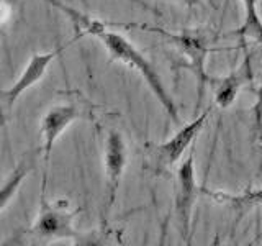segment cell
I'll list each match as a JSON object with an SVG mask.
<instances>
[{"label":"cell","instance_id":"cell-1","mask_svg":"<svg viewBox=\"0 0 262 246\" xmlns=\"http://www.w3.org/2000/svg\"><path fill=\"white\" fill-rule=\"evenodd\" d=\"M46 2L51 4L56 8H59L62 13H66V16H69L71 22L74 23V27H76L77 33H80L82 36H94L100 41L103 48L108 51L112 61H118L121 64L128 66V68L138 71L139 76H141L147 84V87L151 89L154 97L158 98L159 104L166 109L172 121L180 125V117H179L177 107H176L174 100H172V97L169 95V92L166 90V87H164V82H162L161 76L158 74V71H156L154 66L149 63V59H147L139 49H136V46L131 43L128 38L123 36L121 33L110 30L108 23H105L98 18H94V16H90L87 13H82L77 10V8L66 5L64 2H61V0H46Z\"/></svg>","mask_w":262,"mask_h":246},{"label":"cell","instance_id":"cell-2","mask_svg":"<svg viewBox=\"0 0 262 246\" xmlns=\"http://www.w3.org/2000/svg\"><path fill=\"white\" fill-rule=\"evenodd\" d=\"M117 25V23H113ZM117 27L121 28H139V30H146V31H152L156 35H161L166 39H169L170 45H174L180 53H182L188 63L184 64V68L190 69L193 72V76L196 79V104L195 109H199L203 97H205V89L207 86H211L213 77L205 69V63H207V57L215 53V51H225V49H231V48H213L211 45L218 39V35H215L211 30H205V28H182L180 33H170L164 28L159 27H149V25H143V23H120Z\"/></svg>","mask_w":262,"mask_h":246},{"label":"cell","instance_id":"cell-3","mask_svg":"<svg viewBox=\"0 0 262 246\" xmlns=\"http://www.w3.org/2000/svg\"><path fill=\"white\" fill-rule=\"evenodd\" d=\"M77 213H80V209L68 210V202L57 200L49 203L46 192H41L38 218L25 235L35 236L36 240H74V244H80L84 233L74 228Z\"/></svg>","mask_w":262,"mask_h":246},{"label":"cell","instance_id":"cell-4","mask_svg":"<svg viewBox=\"0 0 262 246\" xmlns=\"http://www.w3.org/2000/svg\"><path fill=\"white\" fill-rule=\"evenodd\" d=\"M211 113V109H207L202 112L195 120H192L187 125L180 127L177 133L169 138L167 141L161 145H152L147 150V158H149V169L156 176H161L162 172H167L170 168H174L180 161L182 154L190 148V145L202 133L203 127L207 125L208 115Z\"/></svg>","mask_w":262,"mask_h":246},{"label":"cell","instance_id":"cell-5","mask_svg":"<svg viewBox=\"0 0 262 246\" xmlns=\"http://www.w3.org/2000/svg\"><path fill=\"white\" fill-rule=\"evenodd\" d=\"M193 151L187 156L184 161H180L176 171V187H174V217L177 221L179 232L185 240L190 243L192 238V218L193 207L199 195V186L195 179V161Z\"/></svg>","mask_w":262,"mask_h":246},{"label":"cell","instance_id":"cell-6","mask_svg":"<svg viewBox=\"0 0 262 246\" xmlns=\"http://www.w3.org/2000/svg\"><path fill=\"white\" fill-rule=\"evenodd\" d=\"M128 162V151L125 138L117 130H108L103 143V166H105V200L103 215L108 217L121 184L123 172Z\"/></svg>","mask_w":262,"mask_h":246},{"label":"cell","instance_id":"cell-7","mask_svg":"<svg viewBox=\"0 0 262 246\" xmlns=\"http://www.w3.org/2000/svg\"><path fill=\"white\" fill-rule=\"evenodd\" d=\"M80 38H82V35H80V33H77V35L74 36L72 39L66 41L64 45L54 48L53 51H48V53H43V54H39V53L33 54L30 57L27 68L23 69L21 76L13 82V86L10 89H4L2 94H0L5 110H10L13 107V104L18 100L20 95L25 92V90H28L30 87L35 86L36 82H39V79H43V76H45L48 68H49V64H51L57 56H61L66 49H68L69 46H72Z\"/></svg>","mask_w":262,"mask_h":246},{"label":"cell","instance_id":"cell-8","mask_svg":"<svg viewBox=\"0 0 262 246\" xmlns=\"http://www.w3.org/2000/svg\"><path fill=\"white\" fill-rule=\"evenodd\" d=\"M80 118V110L74 104H59L51 107L43 120H41V136H43V161H45V172L43 179H48V168L49 158H51L53 146L57 141V138L62 135V131L68 128L74 120Z\"/></svg>","mask_w":262,"mask_h":246},{"label":"cell","instance_id":"cell-9","mask_svg":"<svg viewBox=\"0 0 262 246\" xmlns=\"http://www.w3.org/2000/svg\"><path fill=\"white\" fill-rule=\"evenodd\" d=\"M244 57L243 63L239 64V68L234 69L233 72H229L228 76L223 77H213L211 80V89L215 94V104L220 109H228L231 107L233 102L236 100L237 94L244 86H252V57L249 53L248 43L241 45Z\"/></svg>","mask_w":262,"mask_h":246},{"label":"cell","instance_id":"cell-10","mask_svg":"<svg viewBox=\"0 0 262 246\" xmlns=\"http://www.w3.org/2000/svg\"><path fill=\"white\" fill-rule=\"evenodd\" d=\"M244 7V20L237 30L228 33L225 36H236L239 39V46L246 43V39L252 38L262 43V20L257 12V0H241Z\"/></svg>","mask_w":262,"mask_h":246},{"label":"cell","instance_id":"cell-11","mask_svg":"<svg viewBox=\"0 0 262 246\" xmlns=\"http://www.w3.org/2000/svg\"><path fill=\"white\" fill-rule=\"evenodd\" d=\"M33 168H35L33 166V159L28 156V158L21 159L18 164H16L15 169L5 177L2 189H0V212H5L8 203H10V200L13 199V195L20 189L23 179L30 174Z\"/></svg>","mask_w":262,"mask_h":246},{"label":"cell","instance_id":"cell-12","mask_svg":"<svg viewBox=\"0 0 262 246\" xmlns=\"http://www.w3.org/2000/svg\"><path fill=\"white\" fill-rule=\"evenodd\" d=\"M202 192L205 195H208L210 199L215 200L216 203L231 205V207L241 210V212L262 205V187L249 189V191H246L239 195H231V194H226V192H215V191H208V189H202Z\"/></svg>","mask_w":262,"mask_h":246},{"label":"cell","instance_id":"cell-13","mask_svg":"<svg viewBox=\"0 0 262 246\" xmlns=\"http://www.w3.org/2000/svg\"><path fill=\"white\" fill-rule=\"evenodd\" d=\"M251 90L256 95V102H254L251 113L254 117V135H256L257 141L260 145V150H262V84L254 87L251 86Z\"/></svg>","mask_w":262,"mask_h":246},{"label":"cell","instance_id":"cell-14","mask_svg":"<svg viewBox=\"0 0 262 246\" xmlns=\"http://www.w3.org/2000/svg\"><path fill=\"white\" fill-rule=\"evenodd\" d=\"M177 2L184 4L187 7H200L202 5V0H177Z\"/></svg>","mask_w":262,"mask_h":246}]
</instances>
